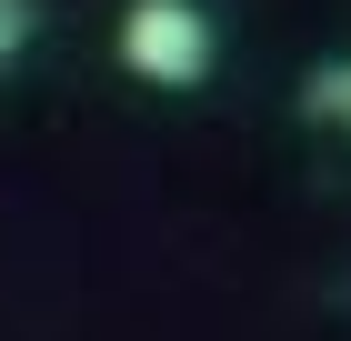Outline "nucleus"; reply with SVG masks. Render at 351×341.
<instances>
[{"label": "nucleus", "instance_id": "f257e3e1", "mask_svg": "<svg viewBox=\"0 0 351 341\" xmlns=\"http://www.w3.org/2000/svg\"><path fill=\"white\" fill-rule=\"evenodd\" d=\"M211 51H221V30L201 0H131L121 10V71L151 80V91H201Z\"/></svg>", "mask_w": 351, "mask_h": 341}, {"label": "nucleus", "instance_id": "f03ea898", "mask_svg": "<svg viewBox=\"0 0 351 341\" xmlns=\"http://www.w3.org/2000/svg\"><path fill=\"white\" fill-rule=\"evenodd\" d=\"M30 30H40V0H0V71L30 51Z\"/></svg>", "mask_w": 351, "mask_h": 341}, {"label": "nucleus", "instance_id": "7ed1b4c3", "mask_svg": "<svg viewBox=\"0 0 351 341\" xmlns=\"http://www.w3.org/2000/svg\"><path fill=\"white\" fill-rule=\"evenodd\" d=\"M311 110H322V121H341V131H351V60H331V71L311 80Z\"/></svg>", "mask_w": 351, "mask_h": 341}]
</instances>
